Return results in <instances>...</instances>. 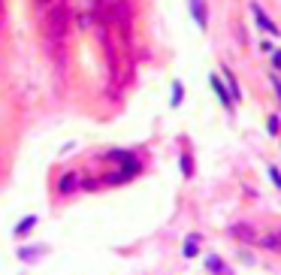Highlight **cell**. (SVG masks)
<instances>
[{
	"instance_id": "cell-1",
	"label": "cell",
	"mask_w": 281,
	"mask_h": 275,
	"mask_svg": "<svg viewBox=\"0 0 281 275\" xmlns=\"http://www.w3.org/2000/svg\"><path fill=\"white\" fill-rule=\"evenodd\" d=\"M251 15H254L257 27H260V30H266L269 37H278V33H281V30H278V24H275V22L269 19L266 12H263V6H260V3H251Z\"/></svg>"
},
{
	"instance_id": "cell-2",
	"label": "cell",
	"mask_w": 281,
	"mask_h": 275,
	"mask_svg": "<svg viewBox=\"0 0 281 275\" xmlns=\"http://www.w3.org/2000/svg\"><path fill=\"white\" fill-rule=\"evenodd\" d=\"M230 236L239 239V242H245V245H257V239H260L251 224H233V227H230Z\"/></svg>"
},
{
	"instance_id": "cell-3",
	"label": "cell",
	"mask_w": 281,
	"mask_h": 275,
	"mask_svg": "<svg viewBox=\"0 0 281 275\" xmlns=\"http://www.w3.org/2000/svg\"><path fill=\"white\" fill-rule=\"evenodd\" d=\"M257 242L266 248V251H272V254H281V227H275V230H269L266 236H260Z\"/></svg>"
},
{
	"instance_id": "cell-4",
	"label": "cell",
	"mask_w": 281,
	"mask_h": 275,
	"mask_svg": "<svg viewBox=\"0 0 281 275\" xmlns=\"http://www.w3.org/2000/svg\"><path fill=\"white\" fill-rule=\"evenodd\" d=\"M43 254H46V245H24V248H19V257L27 260V263H37Z\"/></svg>"
},
{
	"instance_id": "cell-5",
	"label": "cell",
	"mask_w": 281,
	"mask_h": 275,
	"mask_svg": "<svg viewBox=\"0 0 281 275\" xmlns=\"http://www.w3.org/2000/svg\"><path fill=\"white\" fill-rule=\"evenodd\" d=\"M209 85H212V88H215V94L221 97V103H224V106L230 109V106H233V97L227 94V88H224V85H221V79H218V76H209Z\"/></svg>"
},
{
	"instance_id": "cell-6",
	"label": "cell",
	"mask_w": 281,
	"mask_h": 275,
	"mask_svg": "<svg viewBox=\"0 0 281 275\" xmlns=\"http://www.w3.org/2000/svg\"><path fill=\"white\" fill-rule=\"evenodd\" d=\"M33 227H37V218H33V215H27V218H22L19 224H15V230H12V233L22 239V236H27V233L33 230Z\"/></svg>"
},
{
	"instance_id": "cell-7",
	"label": "cell",
	"mask_w": 281,
	"mask_h": 275,
	"mask_svg": "<svg viewBox=\"0 0 281 275\" xmlns=\"http://www.w3.org/2000/svg\"><path fill=\"white\" fill-rule=\"evenodd\" d=\"M190 12H194V19H197L200 27L209 24V19H206V3H203V0H190Z\"/></svg>"
},
{
	"instance_id": "cell-8",
	"label": "cell",
	"mask_w": 281,
	"mask_h": 275,
	"mask_svg": "<svg viewBox=\"0 0 281 275\" xmlns=\"http://www.w3.org/2000/svg\"><path fill=\"white\" fill-rule=\"evenodd\" d=\"M76 184H79V173H67V176L61 179V184H58V187H61V194H70Z\"/></svg>"
},
{
	"instance_id": "cell-9",
	"label": "cell",
	"mask_w": 281,
	"mask_h": 275,
	"mask_svg": "<svg viewBox=\"0 0 281 275\" xmlns=\"http://www.w3.org/2000/svg\"><path fill=\"white\" fill-rule=\"evenodd\" d=\"M206 269H212V272H227V263L221 260V257H206Z\"/></svg>"
},
{
	"instance_id": "cell-10",
	"label": "cell",
	"mask_w": 281,
	"mask_h": 275,
	"mask_svg": "<svg viewBox=\"0 0 281 275\" xmlns=\"http://www.w3.org/2000/svg\"><path fill=\"white\" fill-rule=\"evenodd\" d=\"M197 245H200V239H197V236H187V239H185V248H182L185 257H197Z\"/></svg>"
},
{
	"instance_id": "cell-11",
	"label": "cell",
	"mask_w": 281,
	"mask_h": 275,
	"mask_svg": "<svg viewBox=\"0 0 281 275\" xmlns=\"http://www.w3.org/2000/svg\"><path fill=\"white\" fill-rule=\"evenodd\" d=\"M224 76H227V85H230V91H233V97H239V85H236V79H233V73L224 67Z\"/></svg>"
},
{
	"instance_id": "cell-12",
	"label": "cell",
	"mask_w": 281,
	"mask_h": 275,
	"mask_svg": "<svg viewBox=\"0 0 281 275\" xmlns=\"http://www.w3.org/2000/svg\"><path fill=\"white\" fill-rule=\"evenodd\" d=\"M182 103V82H172V106Z\"/></svg>"
},
{
	"instance_id": "cell-13",
	"label": "cell",
	"mask_w": 281,
	"mask_h": 275,
	"mask_svg": "<svg viewBox=\"0 0 281 275\" xmlns=\"http://www.w3.org/2000/svg\"><path fill=\"white\" fill-rule=\"evenodd\" d=\"M182 173H185V176H190V173H194V163H190V154H182Z\"/></svg>"
},
{
	"instance_id": "cell-14",
	"label": "cell",
	"mask_w": 281,
	"mask_h": 275,
	"mask_svg": "<svg viewBox=\"0 0 281 275\" xmlns=\"http://www.w3.org/2000/svg\"><path fill=\"white\" fill-rule=\"evenodd\" d=\"M278 124H281V121H278V115H269V121H266V127H269V133H272V136H278V130H281Z\"/></svg>"
},
{
	"instance_id": "cell-15",
	"label": "cell",
	"mask_w": 281,
	"mask_h": 275,
	"mask_svg": "<svg viewBox=\"0 0 281 275\" xmlns=\"http://www.w3.org/2000/svg\"><path fill=\"white\" fill-rule=\"evenodd\" d=\"M269 179H272V184H275V187H281V173H278V166H272V169H269Z\"/></svg>"
},
{
	"instance_id": "cell-16",
	"label": "cell",
	"mask_w": 281,
	"mask_h": 275,
	"mask_svg": "<svg viewBox=\"0 0 281 275\" xmlns=\"http://www.w3.org/2000/svg\"><path fill=\"white\" fill-rule=\"evenodd\" d=\"M272 64H275V67H281V51H272Z\"/></svg>"
}]
</instances>
